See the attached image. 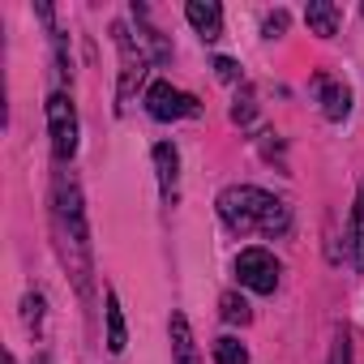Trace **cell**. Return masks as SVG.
<instances>
[{
  "label": "cell",
  "mask_w": 364,
  "mask_h": 364,
  "mask_svg": "<svg viewBox=\"0 0 364 364\" xmlns=\"http://www.w3.org/2000/svg\"><path fill=\"white\" fill-rule=\"evenodd\" d=\"M52 232H56V249L60 262L77 287L82 300H90V274H95V257H90V228H86V206H82V189L69 171L56 176L52 185Z\"/></svg>",
  "instance_id": "cell-1"
},
{
  "label": "cell",
  "mask_w": 364,
  "mask_h": 364,
  "mask_svg": "<svg viewBox=\"0 0 364 364\" xmlns=\"http://www.w3.org/2000/svg\"><path fill=\"white\" fill-rule=\"evenodd\" d=\"M219 219L249 236V232H262V236H283L291 228V206L266 189H253V185H232L219 193Z\"/></svg>",
  "instance_id": "cell-2"
},
{
  "label": "cell",
  "mask_w": 364,
  "mask_h": 364,
  "mask_svg": "<svg viewBox=\"0 0 364 364\" xmlns=\"http://www.w3.org/2000/svg\"><path fill=\"white\" fill-rule=\"evenodd\" d=\"M48 129H52V150H56V159L69 163L73 150H77V112H73V99H69L65 90H56V95L48 99Z\"/></svg>",
  "instance_id": "cell-3"
},
{
  "label": "cell",
  "mask_w": 364,
  "mask_h": 364,
  "mask_svg": "<svg viewBox=\"0 0 364 364\" xmlns=\"http://www.w3.org/2000/svg\"><path fill=\"white\" fill-rule=\"evenodd\" d=\"M112 35H116V52H120V107L133 99V90H137V82L146 77V48L129 35V26L124 22H116L112 26Z\"/></svg>",
  "instance_id": "cell-4"
},
{
  "label": "cell",
  "mask_w": 364,
  "mask_h": 364,
  "mask_svg": "<svg viewBox=\"0 0 364 364\" xmlns=\"http://www.w3.org/2000/svg\"><path fill=\"white\" fill-rule=\"evenodd\" d=\"M236 274H240V283H245L249 291H257V296H270V291L279 287V262H274L270 249H245V253L236 257Z\"/></svg>",
  "instance_id": "cell-5"
},
{
  "label": "cell",
  "mask_w": 364,
  "mask_h": 364,
  "mask_svg": "<svg viewBox=\"0 0 364 364\" xmlns=\"http://www.w3.org/2000/svg\"><path fill=\"white\" fill-rule=\"evenodd\" d=\"M146 112L154 120H185V116H198L202 103L193 95H185V90H176L171 82H154L146 90Z\"/></svg>",
  "instance_id": "cell-6"
},
{
  "label": "cell",
  "mask_w": 364,
  "mask_h": 364,
  "mask_svg": "<svg viewBox=\"0 0 364 364\" xmlns=\"http://www.w3.org/2000/svg\"><path fill=\"white\" fill-rule=\"evenodd\" d=\"M185 18L193 22V31H198L202 39H219V35H223V9L215 5V0H189Z\"/></svg>",
  "instance_id": "cell-7"
},
{
  "label": "cell",
  "mask_w": 364,
  "mask_h": 364,
  "mask_svg": "<svg viewBox=\"0 0 364 364\" xmlns=\"http://www.w3.org/2000/svg\"><path fill=\"white\" fill-rule=\"evenodd\" d=\"M317 90H321V112L326 120H347L351 112V90L343 82H330V77H317Z\"/></svg>",
  "instance_id": "cell-8"
},
{
  "label": "cell",
  "mask_w": 364,
  "mask_h": 364,
  "mask_svg": "<svg viewBox=\"0 0 364 364\" xmlns=\"http://www.w3.org/2000/svg\"><path fill=\"white\" fill-rule=\"evenodd\" d=\"M171 355L176 364H198V347H193V330L185 313H171Z\"/></svg>",
  "instance_id": "cell-9"
},
{
  "label": "cell",
  "mask_w": 364,
  "mask_h": 364,
  "mask_svg": "<svg viewBox=\"0 0 364 364\" xmlns=\"http://www.w3.org/2000/svg\"><path fill=\"white\" fill-rule=\"evenodd\" d=\"M304 22L313 35L330 39L338 31V5H330V0H309V9H304Z\"/></svg>",
  "instance_id": "cell-10"
},
{
  "label": "cell",
  "mask_w": 364,
  "mask_h": 364,
  "mask_svg": "<svg viewBox=\"0 0 364 364\" xmlns=\"http://www.w3.org/2000/svg\"><path fill=\"white\" fill-rule=\"evenodd\" d=\"M154 167H159V189H163V198H171L176 193V171H180V154H176L171 141H159L154 146Z\"/></svg>",
  "instance_id": "cell-11"
},
{
  "label": "cell",
  "mask_w": 364,
  "mask_h": 364,
  "mask_svg": "<svg viewBox=\"0 0 364 364\" xmlns=\"http://www.w3.org/2000/svg\"><path fill=\"white\" fill-rule=\"evenodd\" d=\"M107 347L120 355L124 351V343H129V334H124V313H120V300H116V291H107Z\"/></svg>",
  "instance_id": "cell-12"
},
{
  "label": "cell",
  "mask_w": 364,
  "mask_h": 364,
  "mask_svg": "<svg viewBox=\"0 0 364 364\" xmlns=\"http://www.w3.org/2000/svg\"><path fill=\"white\" fill-rule=\"evenodd\" d=\"M351 266L364 270V185L355 198V215H351Z\"/></svg>",
  "instance_id": "cell-13"
},
{
  "label": "cell",
  "mask_w": 364,
  "mask_h": 364,
  "mask_svg": "<svg viewBox=\"0 0 364 364\" xmlns=\"http://www.w3.org/2000/svg\"><path fill=\"white\" fill-rule=\"evenodd\" d=\"M215 364H249V351H245V343L240 338H219L215 343Z\"/></svg>",
  "instance_id": "cell-14"
},
{
  "label": "cell",
  "mask_w": 364,
  "mask_h": 364,
  "mask_svg": "<svg viewBox=\"0 0 364 364\" xmlns=\"http://www.w3.org/2000/svg\"><path fill=\"white\" fill-rule=\"evenodd\" d=\"M219 309H223V321H232V326H245L253 313H249V304L236 296V291H223V300H219Z\"/></svg>",
  "instance_id": "cell-15"
},
{
  "label": "cell",
  "mask_w": 364,
  "mask_h": 364,
  "mask_svg": "<svg viewBox=\"0 0 364 364\" xmlns=\"http://www.w3.org/2000/svg\"><path fill=\"white\" fill-rule=\"evenodd\" d=\"M253 112H257V107H253V90L245 86V90L236 95V107H232V120H236V124H249V120H253Z\"/></svg>",
  "instance_id": "cell-16"
},
{
  "label": "cell",
  "mask_w": 364,
  "mask_h": 364,
  "mask_svg": "<svg viewBox=\"0 0 364 364\" xmlns=\"http://www.w3.org/2000/svg\"><path fill=\"white\" fill-rule=\"evenodd\" d=\"M39 321H43V296H39V291H31V296H26V326H35V330H39Z\"/></svg>",
  "instance_id": "cell-17"
},
{
  "label": "cell",
  "mask_w": 364,
  "mask_h": 364,
  "mask_svg": "<svg viewBox=\"0 0 364 364\" xmlns=\"http://www.w3.org/2000/svg\"><path fill=\"white\" fill-rule=\"evenodd\" d=\"M330 364H351V338L338 334L334 338V351H330Z\"/></svg>",
  "instance_id": "cell-18"
},
{
  "label": "cell",
  "mask_w": 364,
  "mask_h": 364,
  "mask_svg": "<svg viewBox=\"0 0 364 364\" xmlns=\"http://www.w3.org/2000/svg\"><path fill=\"white\" fill-rule=\"evenodd\" d=\"M283 31H287V14L279 9V14H270V18H266V39H279Z\"/></svg>",
  "instance_id": "cell-19"
},
{
  "label": "cell",
  "mask_w": 364,
  "mask_h": 364,
  "mask_svg": "<svg viewBox=\"0 0 364 364\" xmlns=\"http://www.w3.org/2000/svg\"><path fill=\"white\" fill-rule=\"evenodd\" d=\"M215 69H219V77H223V82H240V65H236V60L219 56V60H215Z\"/></svg>",
  "instance_id": "cell-20"
},
{
  "label": "cell",
  "mask_w": 364,
  "mask_h": 364,
  "mask_svg": "<svg viewBox=\"0 0 364 364\" xmlns=\"http://www.w3.org/2000/svg\"><path fill=\"white\" fill-rule=\"evenodd\" d=\"M39 364H48V355H43V360H39Z\"/></svg>",
  "instance_id": "cell-21"
}]
</instances>
